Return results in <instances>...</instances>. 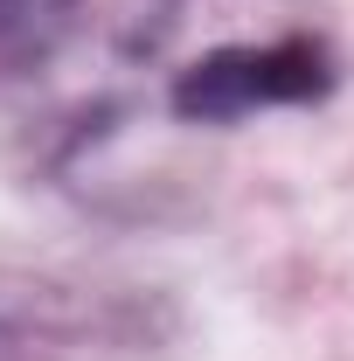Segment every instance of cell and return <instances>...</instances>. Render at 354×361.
<instances>
[{
  "mask_svg": "<svg viewBox=\"0 0 354 361\" xmlns=\"http://www.w3.org/2000/svg\"><path fill=\"white\" fill-rule=\"evenodd\" d=\"M77 0H0V63H42L70 35Z\"/></svg>",
  "mask_w": 354,
  "mask_h": 361,
  "instance_id": "2",
  "label": "cell"
},
{
  "mask_svg": "<svg viewBox=\"0 0 354 361\" xmlns=\"http://www.w3.org/2000/svg\"><path fill=\"white\" fill-rule=\"evenodd\" d=\"M334 70L319 42H264V49H216L202 63H188L174 84V111L195 126H229L271 104H312L326 97Z\"/></svg>",
  "mask_w": 354,
  "mask_h": 361,
  "instance_id": "1",
  "label": "cell"
}]
</instances>
